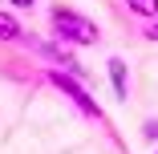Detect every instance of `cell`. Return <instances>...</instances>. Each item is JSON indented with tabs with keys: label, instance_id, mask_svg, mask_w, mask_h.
I'll return each mask as SVG.
<instances>
[{
	"label": "cell",
	"instance_id": "6da1fadb",
	"mask_svg": "<svg viewBox=\"0 0 158 154\" xmlns=\"http://www.w3.org/2000/svg\"><path fill=\"white\" fill-rule=\"evenodd\" d=\"M49 28H53V37L61 45H69V49H89V45L102 41L98 20L77 12V8H69V4H53L49 8Z\"/></svg>",
	"mask_w": 158,
	"mask_h": 154
},
{
	"label": "cell",
	"instance_id": "7a4b0ae2",
	"mask_svg": "<svg viewBox=\"0 0 158 154\" xmlns=\"http://www.w3.org/2000/svg\"><path fill=\"white\" fill-rule=\"evenodd\" d=\"M45 81H49L53 89H61V98H69V106H73L85 122L106 126V114H102L98 102H93V94L81 85V77H73V73H65V69H57V65H45Z\"/></svg>",
	"mask_w": 158,
	"mask_h": 154
},
{
	"label": "cell",
	"instance_id": "3957f363",
	"mask_svg": "<svg viewBox=\"0 0 158 154\" xmlns=\"http://www.w3.org/2000/svg\"><path fill=\"white\" fill-rule=\"evenodd\" d=\"M24 45H33L49 65H57V69H65V73H73V77H85V69L77 65V57H73V49L69 45H61L57 37L53 41H28V33H24Z\"/></svg>",
	"mask_w": 158,
	"mask_h": 154
},
{
	"label": "cell",
	"instance_id": "277c9868",
	"mask_svg": "<svg viewBox=\"0 0 158 154\" xmlns=\"http://www.w3.org/2000/svg\"><path fill=\"white\" fill-rule=\"evenodd\" d=\"M106 73H110L114 94L126 102V98H130V69H126V61H122V57H110V61H106Z\"/></svg>",
	"mask_w": 158,
	"mask_h": 154
},
{
	"label": "cell",
	"instance_id": "5b68a950",
	"mask_svg": "<svg viewBox=\"0 0 158 154\" xmlns=\"http://www.w3.org/2000/svg\"><path fill=\"white\" fill-rule=\"evenodd\" d=\"M16 41H24V24H20L16 8L12 12L0 8V45H16Z\"/></svg>",
	"mask_w": 158,
	"mask_h": 154
},
{
	"label": "cell",
	"instance_id": "8992f818",
	"mask_svg": "<svg viewBox=\"0 0 158 154\" xmlns=\"http://www.w3.org/2000/svg\"><path fill=\"white\" fill-rule=\"evenodd\" d=\"M126 8L142 20H150V16H158V0H126Z\"/></svg>",
	"mask_w": 158,
	"mask_h": 154
},
{
	"label": "cell",
	"instance_id": "52a82bcc",
	"mask_svg": "<svg viewBox=\"0 0 158 154\" xmlns=\"http://www.w3.org/2000/svg\"><path fill=\"white\" fill-rule=\"evenodd\" d=\"M142 37H146V41H158V16H150V20H146V28H142Z\"/></svg>",
	"mask_w": 158,
	"mask_h": 154
},
{
	"label": "cell",
	"instance_id": "ba28073f",
	"mask_svg": "<svg viewBox=\"0 0 158 154\" xmlns=\"http://www.w3.org/2000/svg\"><path fill=\"white\" fill-rule=\"evenodd\" d=\"M142 138H146V142H158V122H154V118L142 126Z\"/></svg>",
	"mask_w": 158,
	"mask_h": 154
},
{
	"label": "cell",
	"instance_id": "9c48e42d",
	"mask_svg": "<svg viewBox=\"0 0 158 154\" xmlns=\"http://www.w3.org/2000/svg\"><path fill=\"white\" fill-rule=\"evenodd\" d=\"M8 4H12L16 12H24V8H37V4H41V0H8Z\"/></svg>",
	"mask_w": 158,
	"mask_h": 154
}]
</instances>
